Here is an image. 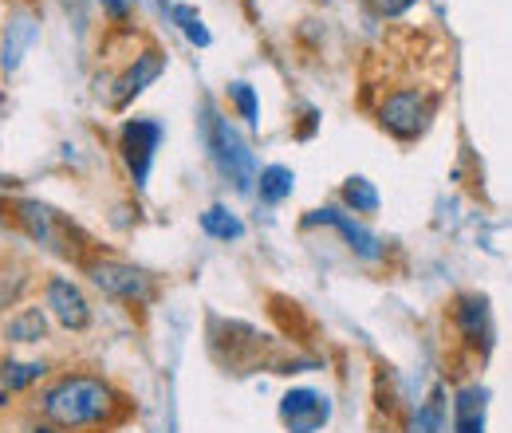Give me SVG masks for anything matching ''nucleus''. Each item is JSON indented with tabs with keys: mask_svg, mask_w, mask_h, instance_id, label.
I'll return each mask as SVG.
<instances>
[{
	"mask_svg": "<svg viewBox=\"0 0 512 433\" xmlns=\"http://www.w3.org/2000/svg\"><path fill=\"white\" fill-rule=\"evenodd\" d=\"M119 410H123V398L115 394V386L91 374H64L40 394V414L52 426L71 433L111 426Z\"/></svg>",
	"mask_w": 512,
	"mask_h": 433,
	"instance_id": "f257e3e1",
	"label": "nucleus"
},
{
	"mask_svg": "<svg viewBox=\"0 0 512 433\" xmlns=\"http://www.w3.org/2000/svg\"><path fill=\"white\" fill-rule=\"evenodd\" d=\"M205 142H209L213 162L221 166V174H225L233 186L237 189L253 186L256 178H253V154H249V146L241 142V134L225 123L213 107H205Z\"/></svg>",
	"mask_w": 512,
	"mask_h": 433,
	"instance_id": "f03ea898",
	"label": "nucleus"
},
{
	"mask_svg": "<svg viewBox=\"0 0 512 433\" xmlns=\"http://www.w3.org/2000/svg\"><path fill=\"white\" fill-rule=\"evenodd\" d=\"M434 107H438V99L430 91H422V87H398V91H390L383 99L379 123L398 142H410V138H418L426 130V123L434 119Z\"/></svg>",
	"mask_w": 512,
	"mask_h": 433,
	"instance_id": "7ed1b4c3",
	"label": "nucleus"
},
{
	"mask_svg": "<svg viewBox=\"0 0 512 433\" xmlns=\"http://www.w3.org/2000/svg\"><path fill=\"white\" fill-rule=\"evenodd\" d=\"M12 213H16L20 229H24L32 241H40L44 248H52L56 256H71V260L79 256V245H75V225L64 221L52 205L24 197V201H16V205H12Z\"/></svg>",
	"mask_w": 512,
	"mask_h": 433,
	"instance_id": "20e7f679",
	"label": "nucleus"
},
{
	"mask_svg": "<svg viewBox=\"0 0 512 433\" xmlns=\"http://www.w3.org/2000/svg\"><path fill=\"white\" fill-rule=\"evenodd\" d=\"M87 276H91L95 288H103L115 300H130V304L154 300V280L142 268L127 264V260H91L87 264Z\"/></svg>",
	"mask_w": 512,
	"mask_h": 433,
	"instance_id": "39448f33",
	"label": "nucleus"
},
{
	"mask_svg": "<svg viewBox=\"0 0 512 433\" xmlns=\"http://www.w3.org/2000/svg\"><path fill=\"white\" fill-rule=\"evenodd\" d=\"M158 142H162V126L154 123V119H134V123L123 126L119 146H123V162H127L134 186H146V174H150V166H154Z\"/></svg>",
	"mask_w": 512,
	"mask_h": 433,
	"instance_id": "423d86ee",
	"label": "nucleus"
},
{
	"mask_svg": "<svg viewBox=\"0 0 512 433\" xmlns=\"http://www.w3.org/2000/svg\"><path fill=\"white\" fill-rule=\"evenodd\" d=\"M327 398H320L316 390H288L280 402V418L292 433H316L327 422Z\"/></svg>",
	"mask_w": 512,
	"mask_h": 433,
	"instance_id": "0eeeda50",
	"label": "nucleus"
},
{
	"mask_svg": "<svg viewBox=\"0 0 512 433\" xmlns=\"http://www.w3.org/2000/svg\"><path fill=\"white\" fill-rule=\"evenodd\" d=\"M48 308H52V315L64 323L67 331H83L91 323V308H87L83 292L71 280H64V276L48 280Z\"/></svg>",
	"mask_w": 512,
	"mask_h": 433,
	"instance_id": "6e6552de",
	"label": "nucleus"
},
{
	"mask_svg": "<svg viewBox=\"0 0 512 433\" xmlns=\"http://www.w3.org/2000/svg\"><path fill=\"white\" fill-rule=\"evenodd\" d=\"M453 323H457V331L465 335L469 347H489L493 327H489V304H485V296H457Z\"/></svg>",
	"mask_w": 512,
	"mask_h": 433,
	"instance_id": "1a4fd4ad",
	"label": "nucleus"
},
{
	"mask_svg": "<svg viewBox=\"0 0 512 433\" xmlns=\"http://www.w3.org/2000/svg\"><path fill=\"white\" fill-rule=\"evenodd\" d=\"M316 221H323V225H335V229L347 237L351 252H359L363 260H379V256H383V245H379V237H375V233H367L363 225H355L347 213H339V209H316V213L308 217V225H316Z\"/></svg>",
	"mask_w": 512,
	"mask_h": 433,
	"instance_id": "9d476101",
	"label": "nucleus"
},
{
	"mask_svg": "<svg viewBox=\"0 0 512 433\" xmlns=\"http://www.w3.org/2000/svg\"><path fill=\"white\" fill-rule=\"evenodd\" d=\"M162 67H166V60H162V52H142V56H134V63H130L127 71H123V79H119V91H115V107L123 111L134 95H142L158 75H162Z\"/></svg>",
	"mask_w": 512,
	"mask_h": 433,
	"instance_id": "9b49d317",
	"label": "nucleus"
},
{
	"mask_svg": "<svg viewBox=\"0 0 512 433\" xmlns=\"http://www.w3.org/2000/svg\"><path fill=\"white\" fill-rule=\"evenodd\" d=\"M453 433H485V390L469 386L453 402Z\"/></svg>",
	"mask_w": 512,
	"mask_h": 433,
	"instance_id": "f8f14e48",
	"label": "nucleus"
},
{
	"mask_svg": "<svg viewBox=\"0 0 512 433\" xmlns=\"http://www.w3.org/2000/svg\"><path fill=\"white\" fill-rule=\"evenodd\" d=\"M36 40V24H32V16L28 12H20L12 24H8V36H4V71L12 75L16 71V63H20V56L28 52V44Z\"/></svg>",
	"mask_w": 512,
	"mask_h": 433,
	"instance_id": "ddd939ff",
	"label": "nucleus"
},
{
	"mask_svg": "<svg viewBox=\"0 0 512 433\" xmlns=\"http://www.w3.org/2000/svg\"><path fill=\"white\" fill-rule=\"evenodd\" d=\"M4 335L12 343H40L48 335V319L40 308H20L8 323H4Z\"/></svg>",
	"mask_w": 512,
	"mask_h": 433,
	"instance_id": "4468645a",
	"label": "nucleus"
},
{
	"mask_svg": "<svg viewBox=\"0 0 512 433\" xmlns=\"http://www.w3.org/2000/svg\"><path fill=\"white\" fill-rule=\"evenodd\" d=\"M201 229H205L209 237H217V241H237V237L245 233V225H241L225 205H209V209L201 213Z\"/></svg>",
	"mask_w": 512,
	"mask_h": 433,
	"instance_id": "2eb2a0df",
	"label": "nucleus"
},
{
	"mask_svg": "<svg viewBox=\"0 0 512 433\" xmlns=\"http://www.w3.org/2000/svg\"><path fill=\"white\" fill-rule=\"evenodd\" d=\"M260 201H268V205H280L288 193H292V170H284V166H268V170H260Z\"/></svg>",
	"mask_w": 512,
	"mask_h": 433,
	"instance_id": "dca6fc26",
	"label": "nucleus"
},
{
	"mask_svg": "<svg viewBox=\"0 0 512 433\" xmlns=\"http://www.w3.org/2000/svg\"><path fill=\"white\" fill-rule=\"evenodd\" d=\"M343 201H347L355 213H375V209H379V189L371 186L367 178H347Z\"/></svg>",
	"mask_w": 512,
	"mask_h": 433,
	"instance_id": "f3484780",
	"label": "nucleus"
},
{
	"mask_svg": "<svg viewBox=\"0 0 512 433\" xmlns=\"http://www.w3.org/2000/svg\"><path fill=\"white\" fill-rule=\"evenodd\" d=\"M44 363H4L0 367V382L8 386V390H24V386H32L36 378H44Z\"/></svg>",
	"mask_w": 512,
	"mask_h": 433,
	"instance_id": "a211bd4d",
	"label": "nucleus"
},
{
	"mask_svg": "<svg viewBox=\"0 0 512 433\" xmlns=\"http://www.w3.org/2000/svg\"><path fill=\"white\" fill-rule=\"evenodd\" d=\"M446 410H442V394H434L422 410H418V422H414V433H446Z\"/></svg>",
	"mask_w": 512,
	"mask_h": 433,
	"instance_id": "6ab92c4d",
	"label": "nucleus"
},
{
	"mask_svg": "<svg viewBox=\"0 0 512 433\" xmlns=\"http://www.w3.org/2000/svg\"><path fill=\"white\" fill-rule=\"evenodd\" d=\"M229 99H233V107L241 111V119L249 126L260 123V107H256V95L249 83H229Z\"/></svg>",
	"mask_w": 512,
	"mask_h": 433,
	"instance_id": "aec40b11",
	"label": "nucleus"
},
{
	"mask_svg": "<svg viewBox=\"0 0 512 433\" xmlns=\"http://www.w3.org/2000/svg\"><path fill=\"white\" fill-rule=\"evenodd\" d=\"M174 20L182 24V32L190 36L193 44H201V48L209 44V32H205V24H201V16H197L193 8H186V4H178V8H174Z\"/></svg>",
	"mask_w": 512,
	"mask_h": 433,
	"instance_id": "412c9836",
	"label": "nucleus"
},
{
	"mask_svg": "<svg viewBox=\"0 0 512 433\" xmlns=\"http://www.w3.org/2000/svg\"><path fill=\"white\" fill-rule=\"evenodd\" d=\"M103 8H107L111 20H127L130 16V0H103Z\"/></svg>",
	"mask_w": 512,
	"mask_h": 433,
	"instance_id": "4be33fe9",
	"label": "nucleus"
},
{
	"mask_svg": "<svg viewBox=\"0 0 512 433\" xmlns=\"http://www.w3.org/2000/svg\"><path fill=\"white\" fill-rule=\"evenodd\" d=\"M410 4H414V0H383V12L386 16H402Z\"/></svg>",
	"mask_w": 512,
	"mask_h": 433,
	"instance_id": "5701e85b",
	"label": "nucleus"
},
{
	"mask_svg": "<svg viewBox=\"0 0 512 433\" xmlns=\"http://www.w3.org/2000/svg\"><path fill=\"white\" fill-rule=\"evenodd\" d=\"M28 433H71V430H60V426H52V422H48V426H32Z\"/></svg>",
	"mask_w": 512,
	"mask_h": 433,
	"instance_id": "b1692460",
	"label": "nucleus"
}]
</instances>
